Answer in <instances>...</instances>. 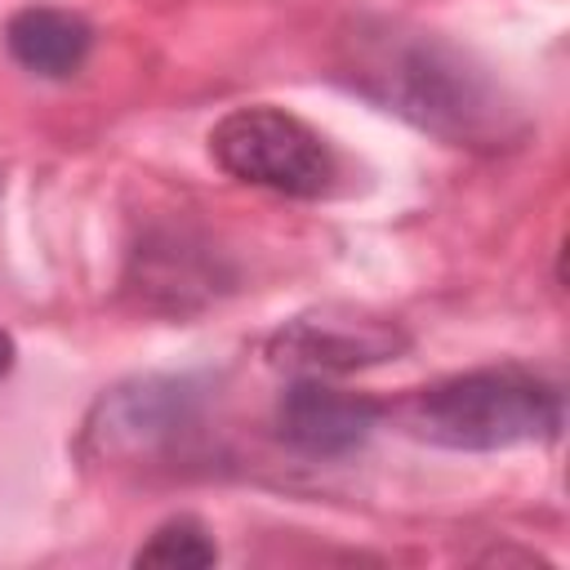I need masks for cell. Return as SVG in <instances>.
<instances>
[{"instance_id":"5","label":"cell","mask_w":570,"mask_h":570,"mask_svg":"<svg viewBox=\"0 0 570 570\" xmlns=\"http://www.w3.org/2000/svg\"><path fill=\"white\" fill-rule=\"evenodd\" d=\"M379 423V405L370 396L330 387L321 379L294 383L276 405V432L307 459H343L352 454Z\"/></svg>"},{"instance_id":"7","label":"cell","mask_w":570,"mask_h":570,"mask_svg":"<svg viewBox=\"0 0 570 570\" xmlns=\"http://www.w3.org/2000/svg\"><path fill=\"white\" fill-rule=\"evenodd\" d=\"M107 423L94 432L102 436V450H142L165 441L183 423V392L174 383H142L125 387L111 401H102Z\"/></svg>"},{"instance_id":"4","label":"cell","mask_w":570,"mask_h":570,"mask_svg":"<svg viewBox=\"0 0 570 570\" xmlns=\"http://www.w3.org/2000/svg\"><path fill=\"white\" fill-rule=\"evenodd\" d=\"M405 347V334L387 321L352 316V312H316L289 321L272 338V361L289 370H356L379 365Z\"/></svg>"},{"instance_id":"1","label":"cell","mask_w":570,"mask_h":570,"mask_svg":"<svg viewBox=\"0 0 570 570\" xmlns=\"http://www.w3.org/2000/svg\"><path fill=\"white\" fill-rule=\"evenodd\" d=\"M352 76L370 98L441 138H485L503 111L481 76L432 36H361Z\"/></svg>"},{"instance_id":"9","label":"cell","mask_w":570,"mask_h":570,"mask_svg":"<svg viewBox=\"0 0 570 570\" xmlns=\"http://www.w3.org/2000/svg\"><path fill=\"white\" fill-rule=\"evenodd\" d=\"M9 370H13V338L0 330V379H4Z\"/></svg>"},{"instance_id":"3","label":"cell","mask_w":570,"mask_h":570,"mask_svg":"<svg viewBox=\"0 0 570 570\" xmlns=\"http://www.w3.org/2000/svg\"><path fill=\"white\" fill-rule=\"evenodd\" d=\"M209 156L240 183L281 196H325L334 183V156L316 129L281 107H236L209 129Z\"/></svg>"},{"instance_id":"2","label":"cell","mask_w":570,"mask_h":570,"mask_svg":"<svg viewBox=\"0 0 570 570\" xmlns=\"http://www.w3.org/2000/svg\"><path fill=\"white\" fill-rule=\"evenodd\" d=\"M405 428L445 450H508L552 441L561 396L521 370H476L423 387L405 405Z\"/></svg>"},{"instance_id":"6","label":"cell","mask_w":570,"mask_h":570,"mask_svg":"<svg viewBox=\"0 0 570 570\" xmlns=\"http://www.w3.org/2000/svg\"><path fill=\"white\" fill-rule=\"evenodd\" d=\"M4 45L27 71L58 80V76H71L85 62V53L94 45V31H89L85 18L67 13V9H45L40 4V9H22V13L9 18Z\"/></svg>"},{"instance_id":"8","label":"cell","mask_w":570,"mask_h":570,"mask_svg":"<svg viewBox=\"0 0 570 570\" xmlns=\"http://www.w3.org/2000/svg\"><path fill=\"white\" fill-rule=\"evenodd\" d=\"M138 566H165V570H191V566H214L218 561V548H214V539L205 534V525L200 521H191V517H178V521H165L142 548H138V557H134Z\"/></svg>"}]
</instances>
